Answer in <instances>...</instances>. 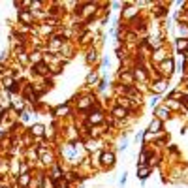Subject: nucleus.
<instances>
[{
  "label": "nucleus",
  "instance_id": "nucleus-1",
  "mask_svg": "<svg viewBox=\"0 0 188 188\" xmlns=\"http://www.w3.org/2000/svg\"><path fill=\"white\" fill-rule=\"evenodd\" d=\"M102 164L113 166L115 164V154H113V152H104V154H102Z\"/></svg>",
  "mask_w": 188,
  "mask_h": 188
},
{
  "label": "nucleus",
  "instance_id": "nucleus-2",
  "mask_svg": "<svg viewBox=\"0 0 188 188\" xmlns=\"http://www.w3.org/2000/svg\"><path fill=\"white\" fill-rule=\"evenodd\" d=\"M149 173H151V167H147V166H139L138 167V177L139 179H147Z\"/></svg>",
  "mask_w": 188,
  "mask_h": 188
},
{
  "label": "nucleus",
  "instance_id": "nucleus-3",
  "mask_svg": "<svg viewBox=\"0 0 188 188\" xmlns=\"http://www.w3.org/2000/svg\"><path fill=\"white\" fill-rule=\"evenodd\" d=\"M19 19H21L23 23H27V24H30V23L34 21V19H32V13H30V12H19Z\"/></svg>",
  "mask_w": 188,
  "mask_h": 188
},
{
  "label": "nucleus",
  "instance_id": "nucleus-4",
  "mask_svg": "<svg viewBox=\"0 0 188 188\" xmlns=\"http://www.w3.org/2000/svg\"><path fill=\"white\" fill-rule=\"evenodd\" d=\"M162 70H164V73H171L173 72V60H164L162 62Z\"/></svg>",
  "mask_w": 188,
  "mask_h": 188
},
{
  "label": "nucleus",
  "instance_id": "nucleus-5",
  "mask_svg": "<svg viewBox=\"0 0 188 188\" xmlns=\"http://www.w3.org/2000/svg\"><path fill=\"white\" fill-rule=\"evenodd\" d=\"M156 117H158V120H164V119L169 117V111H167L166 107H158L156 109Z\"/></svg>",
  "mask_w": 188,
  "mask_h": 188
},
{
  "label": "nucleus",
  "instance_id": "nucleus-6",
  "mask_svg": "<svg viewBox=\"0 0 188 188\" xmlns=\"http://www.w3.org/2000/svg\"><path fill=\"white\" fill-rule=\"evenodd\" d=\"M160 128H162V120L156 119V120H152V122H151L149 132H151V134H154V132H156V130H160Z\"/></svg>",
  "mask_w": 188,
  "mask_h": 188
},
{
  "label": "nucleus",
  "instance_id": "nucleus-7",
  "mask_svg": "<svg viewBox=\"0 0 188 188\" xmlns=\"http://www.w3.org/2000/svg\"><path fill=\"white\" fill-rule=\"evenodd\" d=\"M43 130H45V126H43V124H34L30 132H32V135H42V134H43Z\"/></svg>",
  "mask_w": 188,
  "mask_h": 188
},
{
  "label": "nucleus",
  "instance_id": "nucleus-8",
  "mask_svg": "<svg viewBox=\"0 0 188 188\" xmlns=\"http://www.w3.org/2000/svg\"><path fill=\"white\" fill-rule=\"evenodd\" d=\"M66 113H68V105H58V107L57 109H55V115H66Z\"/></svg>",
  "mask_w": 188,
  "mask_h": 188
},
{
  "label": "nucleus",
  "instance_id": "nucleus-9",
  "mask_svg": "<svg viewBox=\"0 0 188 188\" xmlns=\"http://www.w3.org/2000/svg\"><path fill=\"white\" fill-rule=\"evenodd\" d=\"M164 90H166V83H164V81H160V83H156L154 85V92H164Z\"/></svg>",
  "mask_w": 188,
  "mask_h": 188
},
{
  "label": "nucleus",
  "instance_id": "nucleus-10",
  "mask_svg": "<svg viewBox=\"0 0 188 188\" xmlns=\"http://www.w3.org/2000/svg\"><path fill=\"white\" fill-rule=\"evenodd\" d=\"M186 47H188V40H179V42H177V49L179 51L186 49Z\"/></svg>",
  "mask_w": 188,
  "mask_h": 188
},
{
  "label": "nucleus",
  "instance_id": "nucleus-11",
  "mask_svg": "<svg viewBox=\"0 0 188 188\" xmlns=\"http://www.w3.org/2000/svg\"><path fill=\"white\" fill-rule=\"evenodd\" d=\"M36 70H38V73H47V72H49V70H47V66L42 64V62L36 64Z\"/></svg>",
  "mask_w": 188,
  "mask_h": 188
},
{
  "label": "nucleus",
  "instance_id": "nucleus-12",
  "mask_svg": "<svg viewBox=\"0 0 188 188\" xmlns=\"http://www.w3.org/2000/svg\"><path fill=\"white\" fill-rule=\"evenodd\" d=\"M89 120H90V122H102V115L100 113H92Z\"/></svg>",
  "mask_w": 188,
  "mask_h": 188
},
{
  "label": "nucleus",
  "instance_id": "nucleus-13",
  "mask_svg": "<svg viewBox=\"0 0 188 188\" xmlns=\"http://www.w3.org/2000/svg\"><path fill=\"white\" fill-rule=\"evenodd\" d=\"M113 115H115V117H124L126 111H124L122 107H115V109H113Z\"/></svg>",
  "mask_w": 188,
  "mask_h": 188
},
{
  "label": "nucleus",
  "instance_id": "nucleus-14",
  "mask_svg": "<svg viewBox=\"0 0 188 188\" xmlns=\"http://www.w3.org/2000/svg\"><path fill=\"white\" fill-rule=\"evenodd\" d=\"M30 58H32V62L40 64V60H42V55H40V53H32V55H30Z\"/></svg>",
  "mask_w": 188,
  "mask_h": 188
},
{
  "label": "nucleus",
  "instance_id": "nucleus-15",
  "mask_svg": "<svg viewBox=\"0 0 188 188\" xmlns=\"http://www.w3.org/2000/svg\"><path fill=\"white\" fill-rule=\"evenodd\" d=\"M179 34H181V36H186V34H188V28L184 27V24H181V27H179Z\"/></svg>",
  "mask_w": 188,
  "mask_h": 188
},
{
  "label": "nucleus",
  "instance_id": "nucleus-16",
  "mask_svg": "<svg viewBox=\"0 0 188 188\" xmlns=\"http://www.w3.org/2000/svg\"><path fill=\"white\" fill-rule=\"evenodd\" d=\"M13 107H15V109H23V102H21V100H15V102H13Z\"/></svg>",
  "mask_w": 188,
  "mask_h": 188
},
{
  "label": "nucleus",
  "instance_id": "nucleus-17",
  "mask_svg": "<svg viewBox=\"0 0 188 188\" xmlns=\"http://www.w3.org/2000/svg\"><path fill=\"white\" fill-rule=\"evenodd\" d=\"M96 58H98V57H96V51H90V53H89V60H90V62H92V60L96 62Z\"/></svg>",
  "mask_w": 188,
  "mask_h": 188
},
{
  "label": "nucleus",
  "instance_id": "nucleus-18",
  "mask_svg": "<svg viewBox=\"0 0 188 188\" xmlns=\"http://www.w3.org/2000/svg\"><path fill=\"white\" fill-rule=\"evenodd\" d=\"M96 79H98V75H96V73H90L89 77H87V81H89V83H94Z\"/></svg>",
  "mask_w": 188,
  "mask_h": 188
},
{
  "label": "nucleus",
  "instance_id": "nucleus-19",
  "mask_svg": "<svg viewBox=\"0 0 188 188\" xmlns=\"http://www.w3.org/2000/svg\"><path fill=\"white\" fill-rule=\"evenodd\" d=\"M42 162H43V164H51V156L49 154H43L42 156Z\"/></svg>",
  "mask_w": 188,
  "mask_h": 188
},
{
  "label": "nucleus",
  "instance_id": "nucleus-20",
  "mask_svg": "<svg viewBox=\"0 0 188 188\" xmlns=\"http://www.w3.org/2000/svg\"><path fill=\"white\" fill-rule=\"evenodd\" d=\"M21 184H23V186L28 184V175H21Z\"/></svg>",
  "mask_w": 188,
  "mask_h": 188
},
{
  "label": "nucleus",
  "instance_id": "nucleus-21",
  "mask_svg": "<svg viewBox=\"0 0 188 188\" xmlns=\"http://www.w3.org/2000/svg\"><path fill=\"white\" fill-rule=\"evenodd\" d=\"M43 184H45V188H53L55 184H53V181H49V179H45L43 181Z\"/></svg>",
  "mask_w": 188,
  "mask_h": 188
},
{
  "label": "nucleus",
  "instance_id": "nucleus-22",
  "mask_svg": "<svg viewBox=\"0 0 188 188\" xmlns=\"http://www.w3.org/2000/svg\"><path fill=\"white\" fill-rule=\"evenodd\" d=\"M135 77H138V79H145V75H143L141 70H135Z\"/></svg>",
  "mask_w": 188,
  "mask_h": 188
},
{
  "label": "nucleus",
  "instance_id": "nucleus-23",
  "mask_svg": "<svg viewBox=\"0 0 188 188\" xmlns=\"http://www.w3.org/2000/svg\"><path fill=\"white\" fill-rule=\"evenodd\" d=\"M19 60H21V62H27V55L21 53V55H19Z\"/></svg>",
  "mask_w": 188,
  "mask_h": 188
},
{
  "label": "nucleus",
  "instance_id": "nucleus-24",
  "mask_svg": "<svg viewBox=\"0 0 188 188\" xmlns=\"http://www.w3.org/2000/svg\"><path fill=\"white\" fill-rule=\"evenodd\" d=\"M28 120H30V119H28V115H27V113H23V122H28Z\"/></svg>",
  "mask_w": 188,
  "mask_h": 188
}]
</instances>
